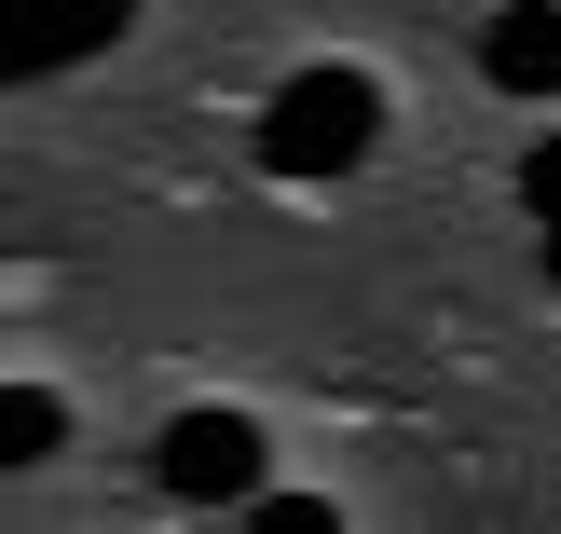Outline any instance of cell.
Returning a JSON list of instances; mask_svg holds the SVG:
<instances>
[{
    "label": "cell",
    "instance_id": "cell-1",
    "mask_svg": "<svg viewBox=\"0 0 561 534\" xmlns=\"http://www.w3.org/2000/svg\"><path fill=\"white\" fill-rule=\"evenodd\" d=\"M370 137H383V82L370 69H288L274 110H261V164L274 179H343Z\"/></svg>",
    "mask_w": 561,
    "mask_h": 534
},
{
    "label": "cell",
    "instance_id": "cell-2",
    "mask_svg": "<svg viewBox=\"0 0 561 534\" xmlns=\"http://www.w3.org/2000/svg\"><path fill=\"white\" fill-rule=\"evenodd\" d=\"M247 480H261V425L247 411H179L164 425V493L179 508H233Z\"/></svg>",
    "mask_w": 561,
    "mask_h": 534
},
{
    "label": "cell",
    "instance_id": "cell-3",
    "mask_svg": "<svg viewBox=\"0 0 561 534\" xmlns=\"http://www.w3.org/2000/svg\"><path fill=\"white\" fill-rule=\"evenodd\" d=\"M137 0H0V69H69V55L124 42Z\"/></svg>",
    "mask_w": 561,
    "mask_h": 534
},
{
    "label": "cell",
    "instance_id": "cell-4",
    "mask_svg": "<svg viewBox=\"0 0 561 534\" xmlns=\"http://www.w3.org/2000/svg\"><path fill=\"white\" fill-rule=\"evenodd\" d=\"M480 69L507 82V96H561V0H507V14L480 27Z\"/></svg>",
    "mask_w": 561,
    "mask_h": 534
},
{
    "label": "cell",
    "instance_id": "cell-5",
    "mask_svg": "<svg viewBox=\"0 0 561 534\" xmlns=\"http://www.w3.org/2000/svg\"><path fill=\"white\" fill-rule=\"evenodd\" d=\"M55 425H69V411H55V384H14V398H0V466H42Z\"/></svg>",
    "mask_w": 561,
    "mask_h": 534
},
{
    "label": "cell",
    "instance_id": "cell-6",
    "mask_svg": "<svg viewBox=\"0 0 561 534\" xmlns=\"http://www.w3.org/2000/svg\"><path fill=\"white\" fill-rule=\"evenodd\" d=\"M520 206H535V219H561V124L535 137V164H520Z\"/></svg>",
    "mask_w": 561,
    "mask_h": 534
},
{
    "label": "cell",
    "instance_id": "cell-7",
    "mask_svg": "<svg viewBox=\"0 0 561 534\" xmlns=\"http://www.w3.org/2000/svg\"><path fill=\"white\" fill-rule=\"evenodd\" d=\"M535 234H548V288H561V219H535Z\"/></svg>",
    "mask_w": 561,
    "mask_h": 534
}]
</instances>
